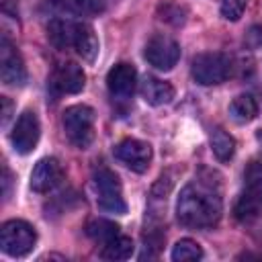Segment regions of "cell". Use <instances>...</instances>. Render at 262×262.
Instances as JSON below:
<instances>
[{"label": "cell", "instance_id": "cell-1", "mask_svg": "<svg viewBox=\"0 0 262 262\" xmlns=\"http://www.w3.org/2000/svg\"><path fill=\"white\" fill-rule=\"evenodd\" d=\"M221 209L223 207H221L219 190L207 180H196L186 184L180 190L176 203L178 221L194 229L213 227L221 219Z\"/></svg>", "mask_w": 262, "mask_h": 262}, {"label": "cell", "instance_id": "cell-2", "mask_svg": "<svg viewBox=\"0 0 262 262\" xmlns=\"http://www.w3.org/2000/svg\"><path fill=\"white\" fill-rule=\"evenodd\" d=\"M47 39L57 49H76V53L86 61H94L98 53V39L94 29L86 23L55 18L47 25Z\"/></svg>", "mask_w": 262, "mask_h": 262}, {"label": "cell", "instance_id": "cell-3", "mask_svg": "<svg viewBox=\"0 0 262 262\" xmlns=\"http://www.w3.org/2000/svg\"><path fill=\"white\" fill-rule=\"evenodd\" d=\"M61 125L66 137L78 149H86L94 139V111L86 104H74L63 111Z\"/></svg>", "mask_w": 262, "mask_h": 262}, {"label": "cell", "instance_id": "cell-4", "mask_svg": "<svg viewBox=\"0 0 262 262\" xmlns=\"http://www.w3.org/2000/svg\"><path fill=\"white\" fill-rule=\"evenodd\" d=\"M262 213V164L254 162L246 170V188L235 203V217L252 221Z\"/></svg>", "mask_w": 262, "mask_h": 262}, {"label": "cell", "instance_id": "cell-5", "mask_svg": "<svg viewBox=\"0 0 262 262\" xmlns=\"http://www.w3.org/2000/svg\"><path fill=\"white\" fill-rule=\"evenodd\" d=\"M231 70H233L231 57L219 51L201 53L192 59V78L203 86L221 84L231 76Z\"/></svg>", "mask_w": 262, "mask_h": 262}, {"label": "cell", "instance_id": "cell-6", "mask_svg": "<svg viewBox=\"0 0 262 262\" xmlns=\"http://www.w3.org/2000/svg\"><path fill=\"white\" fill-rule=\"evenodd\" d=\"M35 242H37V233L33 225H29L27 221L10 219L0 229V248L8 256L14 258L27 256L35 248Z\"/></svg>", "mask_w": 262, "mask_h": 262}, {"label": "cell", "instance_id": "cell-7", "mask_svg": "<svg viewBox=\"0 0 262 262\" xmlns=\"http://www.w3.org/2000/svg\"><path fill=\"white\" fill-rule=\"evenodd\" d=\"M94 188H96V194H98V207L102 211L117 213V215H123L127 211L123 190H121V182H119L115 172H111L108 168L96 170L94 172Z\"/></svg>", "mask_w": 262, "mask_h": 262}, {"label": "cell", "instance_id": "cell-8", "mask_svg": "<svg viewBox=\"0 0 262 262\" xmlns=\"http://www.w3.org/2000/svg\"><path fill=\"white\" fill-rule=\"evenodd\" d=\"M143 55H145V59H147L149 66H154L156 70L168 72L180 59V45L172 37H168L164 33H158V35H154L145 43Z\"/></svg>", "mask_w": 262, "mask_h": 262}, {"label": "cell", "instance_id": "cell-9", "mask_svg": "<svg viewBox=\"0 0 262 262\" xmlns=\"http://www.w3.org/2000/svg\"><path fill=\"white\" fill-rule=\"evenodd\" d=\"M39 135H41V125H39L37 115L33 111H25L18 117V121L14 123V129L10 133V141H12L14 151H18L23 156L31 154L37 147Z\"/></svg>", "mask_w": 262, "mask_h": 262}, {"label": "cell", "instance_id": "cell-10", "mask_svg": "<svg viewBox=\"0 0 262 262\" xmlns=\"http://www.w3.org/2000/svg\"><path fill=\"white\" fill-rule=\"evenodd\" d=\"M0 74H2V82L8 86H20L27 80L23 57L6 37H2L0 41Z\"/></svg>", "mask_w": 262, "mask_h": 262}, {"label": "cell", "instance_id": "cell-11", "mask_svg": "<svg viewBox=\"0 0 262 262\" xmlns=\"http://www.w3.org/2000/svg\"><path fill=\"white\" fill-rule=\"evenodd\" d=\"M115 158L133 172H145L151 162V147L139 139H123L115 147Z\"/></svg>", "mask_w": 262, "mask_h": 262}, {"label": "cell", "instance_id": "cell-12", "mask_svg": "<svg viewBox=\"0 0 262 262\" xmlns=\"http://www.w3.org/2000/svg\"><path fill=\"white\" fill-rule=\"evenodd\" d=\"M84 84H86V74L74 61L59 63L51 76V88L59 94H78L84 88Z\"/></svg>", "mask_w": 262, "mask_h": 262}, {"label": "cell", "instance_id": "cell-13", "mask_svg": "<svg viewBox=\"0 0 262 262\" xmlns=\"http://www.w3.org/2000/svg\"><path fill=\"white\" fill-rule=\"evenodd\" d=\"M63 178V170L61 164L55 158H43L35 164L33 172H31V188L39 194L53 190Z\"/></svg>", "mask_w": 262, "mask_h": 262}, {"label": "cell", "instance_id": "cell-14", "mask_svg": "<svg viewBox=\"0 0 262 262\" xmlns=\"http://www.w3.org/2000/svg\"><path fill=\"white\" fill-rule=\"evenodd\" d=\"M137 84V72L129 63H117L108 76H106V86L113 98L117 100H127L133 96Z\"/></svg>", "mask_w": 262, "mask_h": 262}, {"label": "cell", "instance_id": "cell-15", "mask_svg": "<svg viewBox=\"0 0 262 262\" xmlns=\"http://www.w3.org/2000/svg\"><path fill=\"white\" fill-rule=\"evenodd\" d=\"M143 100L151 106H162V104H168L172 98H174V88L172 84L164 82V80H158V78H151L147 76L143 82H141V88H139Z\"/></svg>", "mask_w": 262, "mask_h": 262}, {"label": "cell", "instance_id": "cell-16", "mask_svg": "<svg viewBox=\"0 0 262 262\" xmlns=\"http://www.w3.org/2000/svg\"><path fill=\"white\" fill-rule=\"evenodd\" d=\"M51 4L66 14L72 16H96L104 10L100 0H51Z\"/></svg>", "mask_w": 262, "mask_h": 262}, {"label": "cell", "instance_id": "cell-17", "mask_svg": "<svg viewBox=\"0 0 262 262\" xmlns=\"http://www.w3.org/2000/svg\"><path fill=\"white\" fill-rule=\"evenodd\" d=\"M229 115L237 123H250L258 115V102L252 94H239L229 104Z\"/></svg>", "mask_w": 262, "mask_h": 262}, {"label": "cell", "instance_id": "cell-18", "mask_svg": "<svg viewBox=\"0 0 262 262\" xmlns=\"http://www.w3.org/2000/svg\"><path fill=\"white\" fill-rule=\"evenodd\" d=\"M131 254H133V242L131 237L121 235V233L113 237L111 242L102 244V252H100L104 260H127L131 258Z\"/></svg>", "mask_w": 262, "mask_h": 262}, {"label": "cell", "instance_id": "cell-19", "mask_svg": "<svg viewBox=\"0 0 262 262\" xmlns=\"http://www.w3.org/2000/svg\"><path fill=\"white\" fill-rule=\"evenodd\" d=\"M211 149L219 162H229L235 154V141L223 129H215L211 133Z\"/></svg>", "mask_w": 262, "mask_h": 262}, {"label": "cell", "instance_id": "cell-20", "mask_svg": "<svg viewBox=\"0 0 262 262\" xmlns=\"http://www.w3.org/2000/svg\"><path fill=\"white\" fill-rule=\"evenodd\" d=\"M119 229H121V227H119L117 223L108 221V219H92V221H88V225H86L88 237H92V239L98 242V244H106V242H111L113 237H117V235L121 233Z\"/></svg>", "mask_w": 262, "mask_h": 262}, {"label": "cell", "instance_id": "cell-21", "mask_svg": "<svg viewBox=\"0 0 262 262\" xmlns=\"http://www.w3.org/2000/svg\"><path fill=\"white\" fill-rule=\"evenodd\" d=\"M203 258V250L194 239H180L176 242V246L172 248V260L174 262H188V260H201Z\"/></svg>", "mask_w": 262, "mask_h": 262}, {"label": "cell", "instance_id": "cell-22", "mask_svg": "<svg viewBox=\"0 0 262 262\" xmlns=\"http://www.w3.org/2000/svg\"><path fill=\"white\" fill-rule=\"evenodd\" d=\"M158 14H160L162 20H166L170 25H182L184 23V16H186V10L180 4L164 2V4L158 6Z\"/></svg>", "mask_w": 262, "mask_h": 262}, {"label": "cell", "instance_id": "cell-23", "mask_svg": "<svg viewBox=\"0 0 262 262\" xmlns=\"http://www.w3.org/2000/svg\"><path fill=\"white\" fill-rule=\"evenodd\" d=\"M248 0H221V14L227 20H237L244 14Z\"/></svg>", "mask_w": 262, "mask_h": 262}, {"label": "cell", "instance_id": "cell-24", "mask_svg": "<svg viewBox=\"0 0 262 262\" xmlns=\"http://www.w3.org/2000/svg\"><path fill=\"white\" fill-rule=\"evenodd\" d=\"M246 41H248L250 47H260L262 45V27H252Z\"/></svg>", "mask_w": 262, "mask_h": 262}, {"label": "cell", "instance_id": "cell-25", "mask_svg": "<svg viewBox=\"0 0 262 262\" xmlns=\"http://www.w3.org/2000/svg\"><path fill=\"white\" fill-rule=\"evenodd\" d=\"M0 102H2V125H6V123H8V119H10L12 102H10L6 96H2V98H0Z\"/></svg>", "mask_w": 262, "mask_h": 262}, {"label": "cell", "instance_id": "cell-26", "mask_svg": "<svg viewBox=\"0 0 262 262\" xmlns=\"http://www.w3.org/2000/svg\"><path fill=\"white\" fill-rule=\"evenodd\" d=\"M2 184H4V199H8V186H10V172L6 166H2Z\"/></svg>", "mask_w": 262, "mask_h": 262}]
</instances>
